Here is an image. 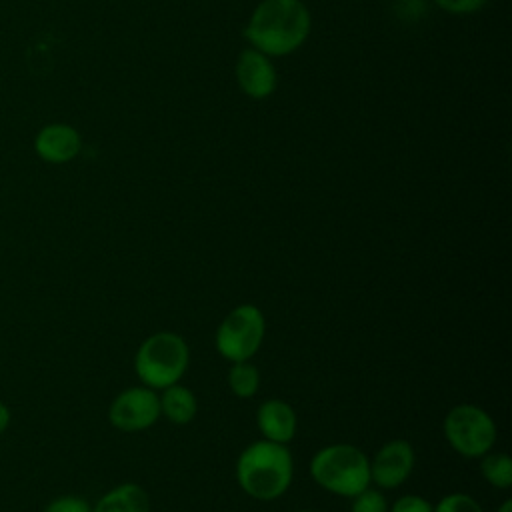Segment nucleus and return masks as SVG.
Returning a JSON list of instances; mask_svg holds the SVG:
<instances>
[{
    "label": "nucleus",
    "instance_id": "obj_1",
    "mask_svg": "<svg viewBox=\"0 0 512 512\" xmlns=\"http://www.w3.org/2000/svg\"><path fill=\"white\" fill-rule=\"evenodd\" d=\"M310 24L302 0H262L244 28V38L266 56H286L304 44Z\"/></svg>",
    "mask_w": 512,
    "mask_h": 512
},
{
    "label": "nucleus",
    "instance_id": "obj_2",
    "mask_svg": "<svg viewBox=\"0 0 512 512\" xmlns=\"http://www.w3.org/2000/svg\"><path fill=\"white\" fill-rule=\"evenodd\" d=\"M236 482L244 494L258 502L284 496L294 478V460L288 444L270 440L250 442L236 458Z\"/></svg>",
    "mask_w": 512,
    "mask_h": 512
},
{
    "label": "nucleus",
    "instance_id": "obj_3",
    "mask_svg": "<svg viewBox=\"0 0 512 512\" xmlns=\"http://www.w3.org/2000/svg\"><path fill=\"white\" fill-rule=\"evenodd\" d=\"M312 480L326 492L352 498L370 486V460L352 444H328L314 452L308 464Z\"/></svg>",
    "mask_w": 512,
    "mask_h": 512
},
{
    "label": "nucleus",
    "instance_id": "obj_4",
    "mask_svg": "<svg viewBox=\"0 0 512 512\" xmlns=\"http://www.w3.org/2000/svg\"><path fill=\"white\" fill-rule=\"evenodd\" d=\"M190 364L186 340L170 330L150 334L134 354V372L140 384L160 392L182 380Z\"/></svg>",
    "mask_w": 512,
    "mask_h": 512
},
{
    "label": "nucleus",
    "instance_id": "obj_5",
    "mask_svg": "<svg viewBox=\"0 0 512 512\" xmlns=\"http://www.w3.org/2000/svg\"><path fill=\"white\" fill-rule=\"evenodd\" d=\"M448 446L462 458L476 460L490 452L496 444V424L492 416L478 404L462 402L448 410L442 422Z\"/></svg>",
    "mask_w": 512,
    "mask_h": 512
},
{
    "label": "nucleus",
    "instance_id": "obj_6",
    "mask_svg": "<svg viewBox=\"0 0 512 512\" xmlns=\"http://www.w3.org/2000/svg\"><path fill=\"white\" fill-rule=\"evenodd\" d=\"M266 336V318L256 304L234 306L214 332L216 352L232 362L250 360L262 346Z\"/></svg>",
    "mask_w": 512,
    "mask_h": 512
},
{
    "label": "nucleus",
    "instance_id": "obj_7",
    "mask_svg": "<svg viewBox=\"0 0 512 512\" xmlns=\"http://www.w3.org/2000/svg\"><path fill=\"white\" fill-rule=\"evenodd\" d=\"M160 418L158 392L140 384L124 388L108 406V422L122 432H142Z\"/></svg>",
    "mask_w": 512,
    "mask_h": 512
},
{
    "label": "nucleus",
    "instance_id": "obj_8",
    "mask_svg": "<svg viewBox=\"0 0 512 512\" xmlns=\"http://www.w3.org/2000/svg\"><path fill=\"white\" fill-rule=\"evenodd\" d=\"M416 464L414 448L408 440L396 438L382 444L370 460V484L380 490H394L402 486Z\"/></svg>",
    "mask_w": 512,
    "mask_h": 512
},
{
    "label": "nucleus",
    "instance_id": "obj_9",
    "mask_svg": "<svg viewBox=\"0 0 512 512\" xmlns=\"http://www.w3.org/2000/svg\"><path fill=\"white\" fill-rule=\"evenodd\" d=\"M236 80L246 96L264 100L276 90V68L272 66L270 56L256 48H246L236 62Z\"/></svg>",
    "mask_w": 512,
    "mask_h": 512
},
{
    "label": "nucleus",
    "instance_id": "obj_10",
    "mask_svg": "<svg viewBox=\"0 0 512 512\" xmlns=\"http://www.w3.org/2000/svg\"><path fill=\"white\" fill-rule=\"evenodd\" d=\"M256 426L264 440L288 444L296 436L298 418L288 402L280 398H268L256 408Z\"/></svg>",
    "mask_w": 512,
    "mask_h": 512
},
{
    "label": "nucleus",
    "instance_id": "obj_11",
    "mask_svg": "<svg viewBox=\"0 0 512 512\" xmlns=\"http://www.w3.org/2000/svg\"><path fill=\"white\" fill-rule=\"evenodd\" d=\"M36 152L46 162H68L80 152V136L68 124H50L36 136Z\"/></svg>",
    "mask_w": 512,
    "mask_h": 512
},
{
    "label": "nucleus",
    "instance_id": "obj_12",
    "mask_svg": "<svg viewBox=\"0 0 512 512\" xmlns=\"http://www.w3.org/2000/svg\"><path fill=\"white\" fill-rule=\"evenodd\" d=\"M92 512H150V498L140 484L122 482L104 492Z\"/></svg>",
    "mask_w": 512,
    "mask_h": 512
},
{
    "label": "nucleus",
    "instance_id": "obj_13",
    "mask_svg": "<svg viewBox=\"0 0 512 512\" xmlns=\"http://www.w3.org/2000/svg\"><path fill=\"white\" fill-rule=\"evenodd\" d=\"M158 398H160V416H164L170 424L184 426L192 422L198 412V400L194 392L180 382L160 390Z\"/></svg>",
    "mask_w": 512,
    "mask_h": 512
},
{
    "label": "nucleus",
    "instance_id": "obj_14",
    "mask_svg": "<svg viewBox=\"0 0 512 512\" xmlns=\"http://www.w3.org/2000/svg\"><path fill=\"white\" fill-rule=\"evenodd\" d=\"M228 388L236 398L248 400L260 388V370L250 362H232L228 368Z\"/></svg>",
    "mask_w": 512,
    "mask_h": 512
},
{
    "label": "nucleus",
    "instance_id": "obj_15",
    "mask_svg": "<svg viewBox=\"0 0 512 512\" xmlns=\"http://www.w3.org/2000/svg\"><path fill=\"white\" fill-rule=\"evenodd\" d=\"M480 460L482 478L500 490H508L512 484V460L506 452H486Z\"/></svg>",
    "mask_w": 512,
    "mask_h": 512
},
{
    "label": "nucleus",
    "instance_id": "obj_16",
    "mask_svg": "<svg viewBox=\"0 0 512 512\" xmlns=\"http://www.w3.org/2000/svg\"><path fill=\"white\" fill-rule=\"evenodd\" d=\"M432 512H484V508L470 494L450 492L432 506Z\"/></svg>",
    "mask_w": 512,
    "mask_h": 512
},
{
    "label": "nucleus",
    "instance_id": "obj_17",
    "mask_svg": "<svg viewBox=\"0 0 512 512\" xmlns=\"http://www.w3.org/2000/svg\"><path fill=\"white\" fill-rule=\"evenodd\" d=\"M350 512H388V500L380 488H364L354 494Z\"/></svg>",
    "mask_w": 512,
    "mask_h": 512
},
{
    "label": "nucleus",
    "instance_id": "obj_18",
    "mask_svg": "<svg viewBox=\"0 0 512 512\" xmlns=\"http://www.w3.org/2000/svg\"><path fill=\"white\" fill-rule=\"evenodd\" d=\"M42 512H92V504L76 494H64L52 498Z\"/></svg>",
    "mask_w": 512,
    "mask_h": 512
},
{
    "label": "nucleus",
    "instance_id": "obj_19",
    "mask_svg": "<svg viewBox=\"0 0 512 512\" xmlns=\"http://www.w3.org/2000/svg\"><path fill=\"white\" fill-rule=\"evenodd\" d=\"M432 502L420 494H402L388 506V512H432Z\"/></svg>",
    "mask_w": 512,
    "mask_h": 512
},
{
    "label": "nucleus",
    "instance_id": "obj_20",
    "mask_svg": "<svg viewBox=\"0 0 512 512\" xmlns=\"http://www.w3.org/2000/svg\"><path fill=\"white\" fill-rule=\"evenodd\" d=\"M434 2L450 14H470L480 10L488 0H434Z\"/></svg>",
    "mask_w": 512,
    "mask_h": 512
},
{
    "label": "nucleus",
    "instance_id": "obj_21",
    "mask_svg": "<svg viewBox=\"0 0 512 512\" xmlns=\"http://www.w3.org/2000/svg\"><path fill=\"white\" fill-rule=\"evenodd\" d=\"M10 420H12V414H10V408L0 400V436L8 430L10 426Z\"/></svg>",
    "mask_w": 512,
    "mask_h": 512
},
{
    "label": "nucleus",
    "instance_id": "obj_22",
    "mask_svg": "<svg viewBox=\"0 0 512 512\" xmlns=\"http://www.w3.org/2000/svg\"><path fill=\"white\" fill-rule=\"evenodd\" d=\"M496 512H512V500L506 498V500L500 504V508H498Z\"/></svg>",
    "mask_w": 512,
    "mask_h": 512
},
{
    "label": "nucleus",
    "instance_id": "obj_23",
    "mask_svg": "<svg viewBox=\"0 0 512 512\" xmlns=\"http://www.w3.org/2000/svg\"><path fill=\"white\" fill-rule=\"evenodd\" d=\"M296 512H316V510H296Z\"/></svg>",
    "mask_w": 512,
    "mask_h": 512
}]
</instances>
